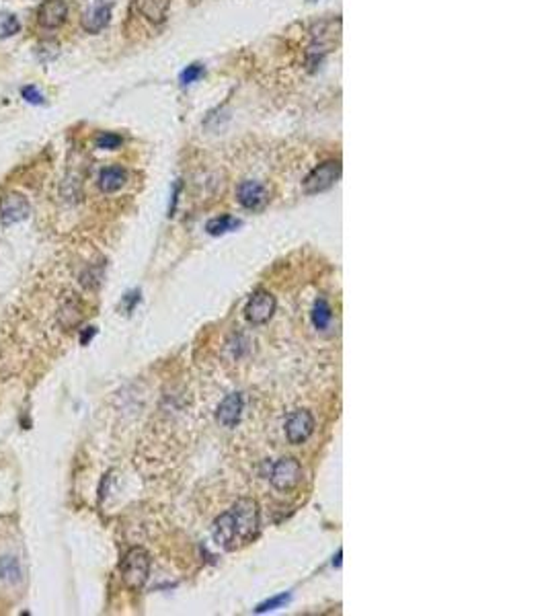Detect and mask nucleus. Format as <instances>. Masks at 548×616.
Wrapping results in <instances>:
<instances>
[{"label": "nucleus", "mask_w": 548, "mask_h": 616, "mask_svg": "<svg viewBox=\"0 0 548 616\" xmlns=\"http://www.w3.org/2000/svg\"><path fill=\"white\" fill-rule=\"evenodd\" d=\"M259 532V508L253 499H238L214 520L212 534L218 546L234 551L249 544Z\"/></svg>", "instance_id": "nucleus-1"}, {"label": "nucleus", "mask_w": 548, "mask_h": 616, "mask_svg": "<svg viewBox=\"0 0 548 616\" xmlns=\"http://www.w3.org/2000/svg\"><path fill=\"white\" fill-rule=\"evenodd\" d=\"M119 569H122V577H124L126 585L132 590H140L150 575V555L144 549L136 546V549L128 551Z\"/></svg>", "instance_id": "nucleus-2"}, {"label": "nucleus", "mask_w": 548, "mask_h": 616, "mask_svg": "<svg viewBox=\"0 0 548 616\" xmlns=\"http://www.w3.org/2000/svg\"><path fill=\"white\" fill-rule=\"evenodd\" d=\"M269 481L279 491H290L302 481V467L296 458H279L269 467Z\"/></svg>", "instance_id": "nucleus-3"}, {"label": "nucleus", "mask_w": 548, "mask_h": 616, "mask_svg": "<svg viewBox=\"0 0 548 616\" xmlns=\"http://www.w3.org/2000/svg\"><path fill=\"white\" fill-rule=\"evenodd\" d=\"M339 177H341V165L337 161H326L308 173L302 187L306 193H320V191L331 189L339 181Z\"/></svg>", "instance_id": "nucleus-4"}, {"label": "nucleus", "mask_w": 548, "mask_h": 616, "mask_svg": "<svg viewBox=\"0 0 548 616\" xmlns=\"http://www.w3.org/2000/svg\"><path fill=\"white\" fill-rule=\"evenodd\" d=\"M315 432V417L310 411H294L285 421V436L290 444H302L306 441Z\"/></svg>", "instance_id": "nucleus-5"}, {"label": "nucleus", "mask_w": 548, "mask_h": 616, "mask_svg": "<svg viewBox=\"0 0 548 616\" xmlns=\"http://www.w3.org/2000/svg\"><path fill=\"white\" fill-rule=\"evenodd\" d=\"M31 212L29 202L19 193H8L0 200V224L10 226L17 222L25 220Z\"/></svg>", "instance_id": "nucleus-6"}, {"label": "nucleus", "mask_w": 548, "mask_h": 616, "mask_svg": "<svg viewBox=\"0 0 548 616\" xmlns=\"http://www.w3.org/2000/svg\"><path fill=\"white\" fill-rule=\"evenodd\" d=\"M247 318L253 323V325H263L267 323L275 312V298L265 292V290H259L251 296L249 305H247Z\"/></svg>", "instance_id": "nucleus-7"}, {"label": "nucleus", "mask_w": 548, "mask_h": 616, "mask_svg": "<svg viewBox=\"0 0 548 616\" xmlns=\"http://www.w3.org/2000/svg\"><path fill=\"white\" fill-rule=\"evenodd\" d=\"M68 19V6L64 0H44L38 8V23L46 29H56Z\"/></svg>", "instance_id": "nucleus-8"}, {"label": "nucleus", "mask_w": 548, "mask_h": 616, "mask_svg": "<svg viewBox=\"0 0 548 616\" xmlns=\"http://www.w3.org/2000/svg\"><path fill=\"white\" fill-rule=\"evenodd\" d=\"M238 202L247 210H261L267 204V189L259 181H242L238 185Z\"/></svg>", "instance_id": "nucleus-9"}, {"label": "nucleus", "mask_w": 548, "mask_h": 616, "mask_svg": "<svg viewBox=\"0 0 548 616\" xmlns=\"http://www.w3.org/2000/svg\"><path fill=\"white\" fill-rule=\"evenodd\" d=\"M240 411H242V396L240 393H230L218 407V421L224 428H234L240 421Z\"/></svg>", "instance_id": "nucleus-10"}, {"label": "nucleus", "mask_w": 548, "mask_h": 616, "mask_svg": "<svg viewBox=\"0 0 548 616\" xmlns=\"http://www.w3.org/2000/svg\"><path fill=\"white\" fill-rule=\"evenodd\" d=\"M109 17H111V4L109 2H94L91 6V10L85 15L83 19V27L89 31V33H99L101 29H105V25L109 23Z\"/></svg>", "instance_id": "nucleus-11"}, {"label": "nucleus", "mask_w": 548, "mask_h": 616, "mask_svg": "<svg viewBox=\"0 0 548 616\" xmlns=\"http://www.w3.org/2000/svg\"><path fill=\"white\" fill-rule=\"evenodd\" d=\"M126 183H128V173H126V169L115 167V165L103 169L101 175H99V187H101L103 193H115V191H119Z\"/></svg>", "instance_id": "nucleus-12"}, {"label": "nucleus", "mask_w": 548, "mask_h": 616, "mask_svg": "<svg viewBox=\"0 0 548 616\" xmlns=\"http://www.w3.org/2000/svg\"><path fill=\"white\" fill-rule=\"evenodd\" d=\"M81 307H78V300H68L64 307L60 308V312H58V321H60V325L62 327H66V329H70V327H74V325H78V321H81Z\"/></svg>", "instance_id": "nucleus-13"}, {"label": "nucleus", "mask_w": 548, "mask_h": 616, "mask_svg": "<svg viewBox=\"0 0 548 616\" xmlns=\"http://www.w3.org/2000/svg\"><path fill=\"white\" fill-rule=\"evenodd\" d=\"M0 579L4 583H17L21 581V565L15 557L6 555L0 559Z\"/></svg>", "instance_id": "nucleus-14"}, {"label": "nucleus", "mask_w": 548, "mask_h": 616, "mask_svg": "<svg viewBox=\"0 0 548 616\" xmlns=\"http://www.w3.org/2000/svg\"><path fill=\"white\" fill-rule=\"evenodd\" d=\"M331 318H333V310L329 307V302L324 298L317 300L315 305V310H313V323L317 329H326L331 325Z\"/></svg>", "instance_id": "nucleus-15"}, {"label": "nucleus", "mask_w": 548, "mask_h": 616, "mask_svg": "<svg viewBox=\"0 0 548 616\" xmlns=\"http://www.w3.org/2000/svg\"><path fill=\"white\" fill-rule=\"evenodd\" d=\"M240 222L234 220V218H230V216H220V218H214V220L208 222V232L210 234H214V236H218V234H226L230 230H234L236 226H238Z\"/></svg>", "instance_id": "nucleus-16"}, {"label": "nucleus", "mask_w": 548, "mask_h": 616, "mask_svg": "<svg viewBox=\"0 0 548 616\" xmlns=\"http://www.w3.org/2000/svg\"><path fill=\"white\" fill-rule=\"evenodd\" d=\"M19 19L10 13L0 15V38H10L15 33H19Z\"/></svg>", "instance_id": "nucleus-17"}, {"label": "nucleus", "mask_w": 548, "mask_h": 616, "mask_svg": "<svg viewBox=\"0 0 548 616\" xmlns=\"http://www.w3.org/2000/svg\"><path fill=\"white\" fill-rule=\"evenodd\" d=\"M97 146H99V148H103V150H115V148H119V146H122V138H119L117 133L105 132L97 138Z\"/></svg>", "instance_id": "nucleus-18"}, {"label": "nucleus", "mask_w": 548, "mask_h": 616, "mask_svg": "<svg viewBox=\"0 0 548 616\" xmlns=\"http://www.w3.org/2000/svg\"><path fill=\"white\" fill-rule=\"evenodd\" d=\"M201 74H204V66H199V64H191V66H187V70H183L181 83L183 85H191V83H195Z\"/></svg>", "instance_id": "nucleus-19"}, {"label": "nucleus", "mask_w": 548, "mask_h": 616, "mask_svg": "<svg viewBox=\"0 0 548 616\" xmlns=\"http://www.w3.org/2000/svg\"><path fill=\"white\" fill-rule=\"evenodd\" d=\"M81 282L87 286V288H97L99 282H101V271L97 267H89L83 275H81Z\"/></svg>", "instance_id": "nucleus-20"}, {"label": "nucleus", "mask_w": 548, "mask_h": 616, "mask_svg": "<svg viewBox=\"0 0 548 616\" xmlns=\"http://www.w3.org/2000/svg\"><path fill=\"white\" fill-rule=\"evenodd\" d=\"M290 600V596L288 594H281V596H277V598H272V600H267L265 604H261L259 608H257V613H267V610H275V608H279L281 604H285Z\"/></svg>", "instance_id": "nucleus-21"}, {"label": "nucleus", "mask_w": 548, "mask_h": 616, "mask_svg": "<svg viewBox=\"0 0 548 616\" xmlns=\"http://www.w3.org/2000/svg\"><path fill=\"white\" fill-rule=\"evenodd\" d=\"M23 97H25L29 103H35V105H42V103H44V97H42V92H40V90H38L35 87L23 88Z\"/></svg>", "instance_id": "nucleus-22"}, {"label": "nucleus", "mask_w": 548, "mask_h": 616, "mask_svg": "<svg viewBox=\"0 0 548 616\" xmlns=\"http://www.w3.org/2000/svg\"><path fill=\"white\" fill-rule=\"evenodd\" d=\"M94 335V327H89V331H85V335H81V343L87 346L91 341V337Z\"/></svg>", "instance_id": "nucleus-23"}]
</instances>
